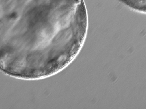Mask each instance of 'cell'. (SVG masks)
Here are the masks:
<instances>
[{
    "instance_id": "cell-1",
    "label": "cell",
    "mask_w": 146,
    "mask_h": 109,
    "mask_svg": "<svg viewBox=\"0 0 146 109\" xmlns=\"http://www.w3.org/2000/svg\"><path fill=\"white\" fill-rule=\"evenodd\" d=\"M131 9L146 13V0H120Z\"/></svg>"
}]
</instances>
